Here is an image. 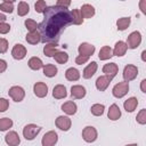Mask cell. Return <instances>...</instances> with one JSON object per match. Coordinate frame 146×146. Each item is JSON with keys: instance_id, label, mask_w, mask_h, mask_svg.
I'll return each mask as SVG.
<instances>
[{"instance_id": "6da1fadb", "label": "cell", "mask_w": 146, "mask_h": 146, "mask_svg": "<svg viewBox=\"0 0 146 146\" xmlns=\"http://www.w3.org/2000/svg\"><path fill=\"white\" fill-rule=\"evenodd\" d=\"M43 15V21L38 26L41 35V42L57 43L60 33L66 29V26L72 24L71 11L66 8H60L54 5L47 7Z\"/></svg>"}, {"instance_id": "7a4b0ae2", "label": "cell", "mask_w": 146, "mask_h": 146, "mask_svg": "<svg viewBox=\"0 0 146 146\" xmlns=\"http://www.w3.org/2000/svg\"><path fill=\"white\" fill-rule=\"evenodd\" d=\"M41 127L34 124V123H30V124H26L24 128H23V137L26 139V140H33L38 133L41 131Z\"/></svg>"}, {"instance_id": "3957f363", "label": "cell", "mask_w": 146, "mask_h": 146, "mask_svg": "<svg viewBox=\"0 0 146 146\" xmlns=\"http://www.w3.org/2000/svg\"><path fill=\"white\" fill-rule=\"evenodd\" d=\"M127 47L130 49H136L141 43V34L139 31H133L127 36Z\"/></svg>"}, {"instance_id": "277c9868", "label": "cell", "mask_w": 146, "mask_h": 146, "mask_svg": "<svg viewBox=\"0 0 146 146\" xmlns=\"http://www.w3.org/2000/svg\"><path fill=\"white\" fill-rule=\"evenodd\" d=\"M129 91V82H125V81H122V82H119L116 83L113 89H112V94L115 98H122L124 97Z\"/></svg>"}, {"instance_id": "5b68a950", "label": "cell", "mask_w": 146, "mask_h": 146, "mask_svg": "<svg viewBox=\"0 0 146 146\" xmlns=\"http://www.w3.org/2000/svg\"><path fill=\"white\" fill-rule=\"evenodd\" d=\"M82 138L87 143H94L98 138V132L95 127L92 125H87L82 130Z\"/></svg>"}, {"instance_id": "8992f818", "label": "cell", "mask_w": 146, "mask_h": 146, "mask_svg": "<svg viewBox=\"0 0 146 146\" xmlns=\"http://www.w3.org/2000/svg\"><path fill=\"white\" fill-rule=\"evenodd\" d=\"M138 75V67L136 65H125L124 68H123V73H122V76L124 79L125 82H129V81H132L137 78Z\"/></svg>"}, {"instance_id": "52a82bcc", "label": "cell", "mask_w": 146, "mask_h": 146, "mask_svg": "<svg viewBox=\"0 0 146 146\" xmlns=\"http://www.w3.org/2000/svg\"><path fill=\"white\" fill-rule=\"evenodd\" d=\"M8 95L11 97V99L16 103H19L24 99L25 97V90L19 87V86H13L9 88V91H8Z\"/></svg>"}, {"instance_id": "ba28073f", "label": "cell", "mask_w": 146, "mask_h": 146, "mask_svg": "<svg viewBox=\"0 0 146 146\" xmlns=\"http://www.w3.org/2000/svg\"><path fill=\"white\" fill-rule=\"evenodd\" d=\"M58 141V135L56 131L50 130L46 132L41 139V145L42 146H55Z\"/></svg>"}, {"instance_id": "9c48e42d", "label": "cell", "mask_w": 146, "mask_h": 146, "mask_svg": "<svg viewBox=\"0 0 146 146\" xmlns=\"http://www.w3.org/2000/svg\"><path fill=\"white\" fill-rule=\"evenodd\" d=\"M55 124L56 127L62 130V131H68L71 129V125H72V121L68 116H65V115H60L56 119L55 121Z\"/></svg>"}, {"instance_id": "30bf717a", "label": "cell", "mask_w": 146, "mask_h": 146, "mask_svg": "<svg viewBox=\"0 0 146 146\" xmlns=\"http://www.w3.org/2000/svg\"><path fill=\"white\" fill-rule=\"evenodd\" d=\"M26 54H27V50H26L25 46H23L21 43H16L11 49V56L16 60H21V59L25 58Z\"/></svg>"}, {"instance_id": "8fae6325", "label": "cell", "mask_w": 146, "mask_h": 146, "mask_svg": "<svg viewBox=\"0 0 146 146\" xmlns=\"http://www.w3.org/2000/svg\"><path fill=\"white\" fill-rule=\"evenodd\" d=\"M96 48L94 44L91 43H88V42H82L80 43V46L78 47V51H79V55H82V56H92L94 52H95Z\"/></svg>"}, {"instance_id": "7c38bea8", "label": "cell", "mask_w": 146, "mask_h": 146, "mask_svg": "<svg viewBox=\"0 0 146 146\" xmlns=\"http://www.w3.org/2000/svg\"><path fill=\"white\" fill-rule=\"evenodd\" d=\"M117 72H119V66L116 65V63H108L103 66V73L111 80L117 74Z\"/></svg>"}, {"instance_id": "4fadbf2b", "label": "cell", "mask_w": 146, "mask_h": 146, "mask_svg": "<svg viewBox=\"0 0 146 146\" xmlns=\"http://www.w3.org/2000/svg\"><path fill=\"white\" fill-rule=\"evenodd\" d=\"M33 92H34V95L36 97L43 98L48 94V86L44 82H36L33 86Z\"/></svg>"}, {"instance_id": "5bb4252c", "label": "cell", "mask_w": 146, "mask_h": 146, "mask_svg": "<svg viewBox=\"0 0 146 146\" xmlns=\"http://www.w3.org/2000/svg\"><path fill=\"white\" fill-rule=\"evenodd\" d=\"M87 95V90L81 84H74L71 87V97L74 99H81Z\"/></svg>"}, {"instance_id": "9a60e30c", "label": "cell", "mask_w": 146, "mask_h": 146, "mask_svg": "<svg viewBox=\"0 0 146 146\" xmlns=\"http://www.w3.org/2000/svg\"><path fill=\"white\" fill-rule=\"evenodd\" d=\"M5 141L8 146H18L21 144V138L16 131H9L5 136Z\"/></svg>"}, {"instance_id": "2e32d148", "label": "cell", "mask_w": 146, "mask_h": 146, "mask_svg": "<svg viewBox=\"0 0 146 146\" xmlns=\"http://www.w3.org/2000/svg\"><path fill=\"white\" fill-rule=\"evenodd\" d=\"M97 68H98V65H97L96 62L89 63V64L84 67V70H83V72H82V76H83L84 79H90V78H92V76L95 75V73L97 72Z\"/></svg>"}, {"instance_id": "e0dca14e", "label": "cell", "mask_w": 146, "mask_h": 146, "mask_svg": "<svg viewBox=\"0 0 146 146\" xmlns=\"http://www.w3.org/2000/svg\"><path fill=\"white\" fill-rule=\"evenodd\" d=\"M128 50V47H127V43L124 41H117L114 46V49H113V56H117V57H122L125 55Z\"/></svg>"}, {"instance_id": "ac0fdd59", "label": "cell", "mask_w": 146, "mask_h": 146, "mask_svg": "<svg viewBox=\"0 0 146 146\" xmlns=\"http://www.w3.org/2000/svg\"><path fill=\"white\" fill-rule=\"evenodd\" d=\"M111 81H112V80H111L110 78H107L106 75H100V76L97 78V80H96V88H97L99 91H105V90L108 88Z\"/></svg>"}, {"instance_id": "d6986e66", "label": "cell", "mask_w": 146, "mask_h": 146, "mask_svg": "<svg viewBox=\"0 0 146 146\" xmlns=\"http://www.w3.org/2000/svg\"><path fill=\"white\" fill-rule=\"evenodd\" d=\"M67 96L66 87L64 84H56L52 89V97L56 99H63Z\"/></svg>"}, {"instance_id": "ffe728a7", "label": "cell", "mask_w": 146, "mask_h": 146, "mask_svg": "<svg viewBox=\"0 0 146 146\" xmlns=\"http://www.w3.org/2000/svg\"><path fill=\"white\" fill-rule=\"evenodd\" d=\"M62 111L67 115H74L78 111V106L73 100H68L62 105Z\"/></svg>"}, {"instance_id": "44dd1931", "label": "cell", "mask_w": 146, "mask_h": 146, "mask_svg": "<svg viewBox=\"0 0 146 146\" xmlns=\"http://www.w3.org/2000/svg\"><path fill=\"white\" fill-rule=\"evenodd\" d=\"M107 117L112 121H116L121 117V110L116 104H112L107 112Z\"/></svg>"}, {"instance_id": "7402d4cb", "label": "cell", "mask_w": 146, "mask_h": 146, "mask_svg": "<svg viewBox=\"0 0 146 146\" xmlns=\"http://www.w3.org/2000/svg\"><path fill=\"white\" fill-rule=\"evenodd\" d=\"M80 13H81V15H82L83 18H91V17L95 16L96 10H95V7L94 6H91L89 3H84L80 8Z\"/></svg>"}, {"instance_id": "603a6c76", "label": "cell", "mask_w": 146, "mask_h": 146, "mask_svg": "<svg viewBox=\"0 0 146 146\" xmlns=\"http://www.w3.org/2000/svg\"><path fill=\"white\" fill-rule=\"evenodd\" d=\"M80 71L75 67H68L65 71V78L68 81H78L80 79Z\"/></svg>"}, {"instance_id": "cb8c5ba5", "label": "cell", "mask_w": 146, "mask_h": 146, "mask_svg": "<svg viewBox=\"0 0 146 146\" xmlns=\"http://www.w3.org/2000/svg\"><path fill=\"white\" fill-rule=\"evenodd\" d=\"M25 40L27 41V43L30 44H38L39 42H41V35H40V32L36 30V31H33V32H29L26 34V38Z\"/></svg>"}, {"instance_id": "d4e9b609", "label": "cell", "mask_w": 146, "mask_h": 146, "mask_svg": "<svg viewBox=\"0 0 146 146\" xmlns=\"http://www.w3.org/2000/svg\"><path fill=\"white\" fill-rule=\"evenodd\" d=\"M98 57L100 60H107L110 58L113 57V49L110 47V46H104L100 48L99 50V54H98Z\"/></svg>"}, {"instance_id": "484cf974", "label": "cell", "mask_w": 146, "mask_h": 146, "mask_svg": "<svg viewBox=\"0 0 146 146\" xmlns=\"http://www.w3.org/2000/svg\"><path fill=\"white\" fill-rule=\"evenodd\" d=\"M137 106H138V99H137L136 97H130V98H128L127 100H124V103H123L124 110H125L127 112H129V113L133 112V111L137 108Z\"/></svg>"}, {"instance_id": "4316f807", "label": "cell", "mask_w": 146, "mask_h": 146, "mask_svg": "<svg viewBox=\"0 0 146 146\" xmlns=\"http://www.w3.org/2000/svg\"><path fill=\"white\" fill-rule=\"evenodd\" d=\"M57 51H58V44L57 43H46L43 47V54L47 57H54Z\"/></svg>"}, {"instance_id": "83f0119b", "label": "cell", "mask_w": 146, "mask_h": 146, "mask_svg": "<svg viewBox=\"0 0 146 146\" xmlns=\"http://www.w3.org/2000/svg\"><path fill=\"white\" fill-rule=\"evenodd\" d=\"M29 67L31 68V70H33V71H38V70H40V68H42L43 67V63H42V60H41V58H39V57H31L30 59H29Z\"/></svg>"}, {"instance_id": "f1b7e54d", "label": "cell", "mask_w": 146, "mask_h": 146, "mask_svg": "<svg viewBox=\"0 0 146 146\" xmlns=\"http://www.w3.org/2000/svg\"><path fill=\"white\" fill-rule=\"evenodd\" d=\"M42 70H43V74H44L46 76H48V78H54V76H56V75H57V72H58L57 67H56L54 64H46V65H43Z\"/></svg>"}, {"instance_id": "f546056e", "label": "cell", "mask_w": 146, "mask_h": 146, "mask_svg": "<svg viewBox=\"0 0 146 146\" xmlns=\"http://www.w3.org/2000/svg\"><path fill=\"white\" fill-rule=\"evenodd\" d=\"M71 21L74 25H81L83 23V17L80 13V9H73L71 11Z\"/></svg>"}, {"instance_id": "4dcf8cb0", "label": "cell", "mask_w": 146, "mask_h": 146, "mask_svg": "<svg viewBox=\"0 0 146 146\" xmlns=\"http://www.w3.org/2000/svg\"><path fill=\"white\" fill-rule=\"evenodd\" d=\"M131 23V18L130 17H121L116 21V27L119 31H124L129 27Z\"/></svg>"}, {"instance_id": "1f68e13d", "label": "cell", "mask_w": 146, "mask_h": 146, "mask_svg": "<svg viewBox=\"0 0 146 146\" xmlns=\"http://www.w3.org/2000/svg\"><path fill=\"white\" fill-rule=\"evenodd\" d=\"M29 11H30V6H29V3L25 2V1H19V2H18V6H17V15L21 16V17H23V16L27 15Z\"/></svg>"}, {"instance_id": "d6a6232c", "label": "cell", "mask_w": 146, "mask_h": 146, "mask_svg": "<svg viewBox=\"0 0 146 146\" xmlns=\"http://www.w3.org/2000/svg\"><path fill=\"white\" fill-rule=\"evenodd\" d=\"M0 10L7 14H11L14 10V1H8V0L2 1L0 3Z\"/></svg>"}, {"instance_id": "836d02e7", "label": "cell", "mask_w": 146, "mask_h": 146, "mask_svg": "<svg viewBox=\"0 0 146 146\" xmlns=\"http://www.w3.org/2000/svg\"><path fill=\"white\" fill-rule=\"evenodd\" d=\"M14 122L9 117H1L0 119V131H7L13 127Z\"/></svg>"}, {"instance_id": "e575fe53", "label": "cell", "mask_w": 146, "mask_h": 146, "mask_svg": "<svg viewBox=\"0 0 146 146\" xmlns=\"http://www.w3.org/2000/svg\"><path fill=\"white\" fill-rule=\"evenodd\" d=\"M104 111H105V106L103 104H94L91 107H90V112L92 115L95 116H100L104 114Z\"/></svg>"}, {"instance_id": "d590c367", "label": "cell", "mask_w": 146, "mask_h": 146, "mask_svg": "<svg viewBox=\"0 0 146 146\" xmlns=\"http://www.w3.org/2000/svg\"><path fill=\"white\" fill-rule=\"evenodd\" d=\"M54 58H55V60H56L58 64H65V63H67V60H68V55H67V52H65V51H59V50H58V51L55 54Z\"/></svg>"}, {"instance_id": "8d00e7d4", "label": "cell", "mask_w": 146, "mask_h": 146, "mask_svg": "<svg viewBox=\"0 0 146 146\" xmlns=\"http://www.w3.org/2000/svg\"><path fill=\"white\" fill-rule=\"evenodd\" d=\"M24 24H25V27L29 30V32L36 31L38 30V26H39V24L35 21H33V19H25Z\"/></svg>"}, {"instance_id": "74e56055", "label": "cell", "mask_w": 146, "mask_h": 146, "mask_svg": "<svg viewBox=\"0 0 146 146\" xmlns=\"http://www.w3.org/2000/svg\"><path fill=\"white\" fill-rule=\"evenodd\" d=\"M47 7H48V6H47L46 1H43V0H39V1H36V2L34 3L35 11H36V13H39V14H43Z\"/></svg>"}, {"instance_id": "f35d334b", "label": "cell", "mask_w": 146, "mask_h": 146, "mask_svg": "<svg viewBox=\"0 0 146 146\" xmlns=\"http://www.w3.org/2000/svg\"><path fill=\"white\" fill-rule=\"evenodd\" d=\"M136 120H137V122H138L139 124H141V125L146 124V108H143V110H140V111L138 112V114H137V116H136Z\"/></svg>"}, {"instance_id": "ab89813d", "label": "cell", "mask_w": 146, "mask_h": 146, "mask_svg": "<svg viewBox=\"0 0 146 146\" xmlns=\"http://www.w3.org/2000/svg\"><path fill=\"white\" fill-rule=\"evenodd\" d=\"M8 50V41L5 38H0V54H5Z\"/></svg>"}, {"instance_id": "60d3db41", "label": "cell", "mask_w": 146, "mask_h": 146, "mask_svg": "<svg viewBox=\"0 0 146 146\" xmlns=\"http://www.w3.org/2000/svg\"><path fill=\"white\" fill-rule=\"evenodd\" d=\"M9 107V100H7L6 98H0V113L6 112Z\"/></svg>"}, {"instance_id": "b9f144b4", "label": "cell", "mask_w": 146, "mask_h": 146, "mask_svg": "<svg viewBox=\"0 0 146 146\" xmlns=\"http://www.w3.org/2000/svg\"><path fill=\"white\" fill-rule=\"evenodd\" d=\"M57 7H60V8H68L71 6V1L70 0H57V2L55 3Z\"/></svg>"}, {"instance_id": "7bdbcfd3", "label": "cell", "mask_w": 146, "mask_h": 146, "mask_svg": "<svg viewBox=\"0 0 146 146\" xmlns=\"http://www.w3.org/2000/svg\"><path fill=\"white\" fill-rule=\"evenodd\" d=\"M88 60H89V57H88V56H82V55H78L76 58H75V63H76L78 65L86 64Z\"/></svg>"}, {"instance_id": "ee69618b", "label": "cell", "mask_w": 146, "mask_h": 146, "mask_svg": "<svg viewBox=\"0 0 146 146\" xmlns=\"http://www.w3.org/2000/svg\"><path fill=\"white\" fill-rule=\"evenodd\" d=\"M10 31V25L8 23H0V34H7Z\"/></svg>"}, {"instance_id": "f6af8a7d", "label": "cell", "mask_w": 146, "mask_h": 146, "mask_svg": "<svg viewBox=\"0 0 146 146\" xmlns=\"http://www.w3.org/2000/svg\"><path fill=\"white\" fill-rule=\"evenodd\" d=\"M7 66H8L7 62H6L5 59H1V58H0V73H3V72L7 70Z\"/></svg>"}, {"instance_id": "bcb514c9", "label": "cell", "mask_w": 146, "mask_h": 146, "mask_svg": "<svg viewBox=\"0 0 146 146\" xmlns=\"http://www.w3.org/2000/svg\"><path fill=\"white\" fill-rule=\"evenodd\" d=\"M145 3H146V0H141L139 2V7H140V10L143 14H146V8H145Z\"/></svg>"}, {"instance_id": "7dc6e473", "label": "cell", "mask_w": 146, "mask_h": 146, "mask_svg": "<svg viewBox=\"0 0 146 146\" xmlns=\"http://www.w3.org/2000/svg\"><path fill=\"white\" fill-rule=\"evenodd\" d=\"M140 89H141V91L144 94L146 92V79H143L141 80V82H140Z\"/></svg>"}, {"instance_id": "c3c4849f", "label": "cell", "mask_w": 146, "mask_h": 146, "mask_svg": "<svg viewBox=\"0 0 146 146\" xmlns=\"http://www.w3.org/2000/svg\"><path fill=\"white\" fill-rule=\"evenodd\" d=\"M6 19H7L6 15H3V14H1V13H0V23H5V22H6Z\"/></svg>"}, {"instance_id": "681fc988", "label": "cell", "mask_w": 146, "mask_h": 146, "mask_svg": "<svg viewBox=\"0 0 146 146\" xmlns=\"http://www.w3.org/2000/svg\"><path fill=\"white\" fill-rule=\"evenodd\" d=\"M145 55H146V50H143V52H141V60H143V62H146Z\"/></svg>"}, {"instance_id": "f907efd6", "label": "cell", "mask_w": 146, "mask_h": 146, "mask_svg": "<svg viewBox=\"0 0 146 146\" xmlns=\"http://www.w3.org/2000/svg\"><path fill=\"white\" fill-rule=\"evenodd\" d=\"M125 146H137V144H128V145H125Z\"/></svg>"}]
</instances>
